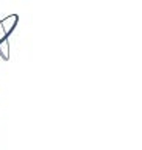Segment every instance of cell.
<instances>
[{
	"label": "cell",
	"instance_id": "2",
	"mask_svg": "<svg viewBox=\"0 0 142 150\" xmlns=\"http://www.w3.org/2000/svg\"><path fill=\"white\" fill-rule=\"evenodd\" d=\"M17 22H19V14H9V16H6L5 19H2V25L5 28V33L9 36L11 33L14 31V28H16L17 25Z\"/></svg>",
	"mask_w": 142,
	"mask_h": 150
},
{
	"label": "cell",
	"instance_id": "1",
	"mask_svg": "<svg viewBox=\"0 0 142 150\" xmlns=\"http://www.w3.org/2000/svg\"><path fill=\"white\" fill-rule=\"evenodd\" d=\"M0 58L5 61L9 59V42L8 35L5 33V28L2 25V19H0Z\"/></svg>",
	"mask_w": 142,
	"mask_h": 150
}]
</instances>
